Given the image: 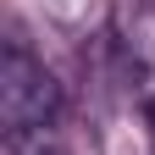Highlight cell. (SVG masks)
Listing matches in <instances>:
<instances>
[{"label":"cell","instance_id":"cell-1","mask_svg":"<svg viewBox=\"0 0 155 155\" xmlns=\"http://www.w3.org/2000/svg\"><path fill=\"white\" fill-rule=\"evenodd\" d=\"M61 116V83L50 78V67L11 39L6 61H0V127H6V144L22 150L28 139H45V127Z\"/></svg>","mask_w":155,"mask_h":155},{"label":"cell","instance_id":"cell-2","mask_svg":"<svg viewBox=\"0 0 155 155\" xmlns=\"http://www.w3.org/2000/svg\"><path fill=\"white\" fill-rule=\"evenodd\" d=\"M22 155H67V150H61V144H55V139H39V144H28Z\"/></svg>","mask_w":155,"mask_h":155}]
</instances>
